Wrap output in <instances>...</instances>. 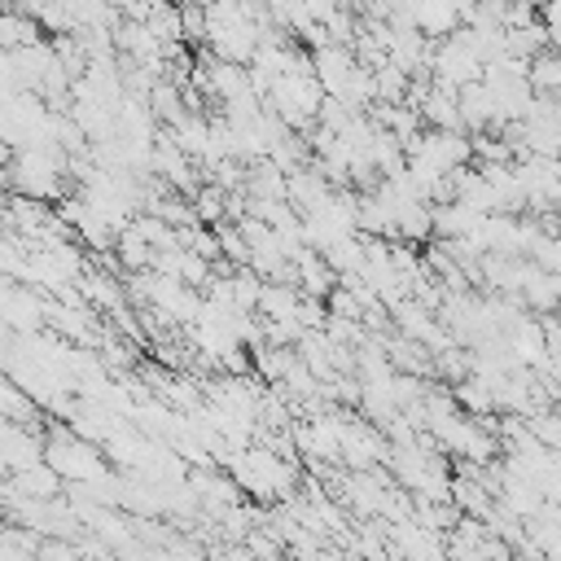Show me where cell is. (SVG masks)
I'll list each match as a JSON object with an SVG mask.
<instances>
[{
    "mask_svg": "<svg viewBox=\"0 0 561 561\" xmlns=\"http://www.w3.org/2000/svg\"><path fill=\"white\" fill-rule=\"evenodd\" d=\"M48 451V438L39 434V425H26V421H9L0 425V456H4V473H18V469H31L39 465Z\"/></svg>",
    "mask_w": 561,
    "mask_h": 561,
    "instance_id": "obj_3",
    "label": "cell"
},
{
    "mask_svg": "<svg viewBox=\"0 0 561 561\" xmlns=\"http://www.w3.org/2000/svg\"><path fill=\"white\" fill-rule=\"evenodd\" d=\"M4 311H9V329L18 333H35L44 324V307L35 302V294H22L18 285L4 289Z\"/></svg>",
    "mask_w": 561,
    "mask_h": 561,
    "instance_id": "obj_5",
    "label": "cell"
},
{
    "mask_svg": "<svg viewBox=\"0 0 561 561\" xmlns=\"http://www.w3.org/2000/svg\"><path fill=\"white\" fill-rule=\"evenodd\" d=\"M75 557H79V548L66 543V539H44L39 543V561H75Z\"/></svg>",
    "mask_w": 561,
    "mask_h": 561,
    "instance_id": "obj_7",
    "label": "cell"
},
{
    "mask_svg": "<svg viewBox=\"0 0 561 561\" xmlns=\"http://www.w3.org/2000/svg\"><path fill=\"white\" fill-rule=\"evenodd\" d=\"M44 460H48L66 482H96V478H105V456H101V451L88 443V434H79L75 425H70V430H53Z\"/></svg>",
    "mask_w": 561,
    "mask_h": 561,
    "instance_id": "obj_1",
    "label": "cell"
},
{
    "mask_svg": "<svg viewBox=\"0 0 561 561\" xmlns=\"http://www.w3.org/2000/svg\"><path fill=\"white\" fill-rule=\"evenodd\" d=\"M232 478H237V486H245L250 495H259V500H272V495H289V486H294V473L272 456V451H237V460H232Z\"/></svg>",
    "mask_w": 561,
    "mask_h": 561,
    "instance_id": "obj_2",
    "label": "cell"
},
{
    "mask_svg": "<svg viewBox=\"0 0 561 561\" xmlns=\"http://www.w3.org/2000/svg\"><path fill=\"white\" fill-rule=\"evenodd\" d=\"M114 250H118V263H123L127 272H149V267H153V254H158V245H153L136 224H127V228L114 237Z\"/></svg>",
    "mask_w": 561,
    "mask_h": 561,
    "instance_id": "obj_4",
    "label": "cell"
},
{
    "mask_svg": "<svg viewBox=\"0 0 561 561\" xmlns=\"http://www.w3.org/2000/svg\"><path fill=\"white\" fill-rule=\"evenodd\" d=\"M530 430H535L552 451L561 447V412H552V416H535V421H530Z\"/></svg>",
    "mask_w": 561,
    "mask_h": 561,
    "instance_id": "obj_6",
    "label": "cell"
}]
</instances>
